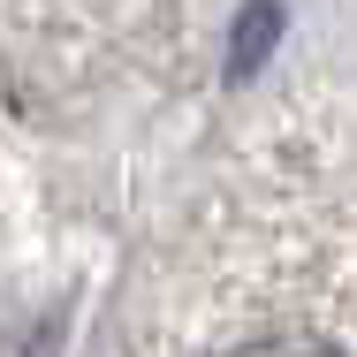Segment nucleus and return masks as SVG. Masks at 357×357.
Masks as SVG:
<instances>
[{"label":"nucleus","mask_w":357,"mask_h":357,"mask_svg":"<svg viewBox=\"0 0 357 357\" xmlns=\"http://www.w3.org/2000/svg\"><path fill=\"white\" fill-rule=\"evenodd\" d=\"M282 23H289V15H282V0H251V8L236 15V38H228V69H236V76H251L259 61H266V54H274Z\"/></svg>","instance_id":"f257e3e1"},{"label":"nucleus","mask_w":357,"mask_h":357,"mask_svg":"<svg viewBox=\"0 0 357 357\" xmlns=\"http://www.w3.org/2000/svg\"><path fill=\"white\" fill-rule=\"evenodd\" d=\"M228 357H342L335 342H319V335H266V342H243V350Z\"/></svg>","instance_id":"f03ea898"}]
</instances>
